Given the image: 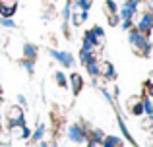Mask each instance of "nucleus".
<instances>
[{
  "instance_id": "1",
  "label": "nucleus",
  "mask_w": 153,
  "mask_h": 147,
  "mask_svg": "<svg viewBox=\"0 0 153 147\" xmlns=\"http://www.w3.org/2000/svg\"><path fill=\"white\" fill-rule=\"evenodd\" d=\"M128 41H130L132 49H134L138 54H142V56H147L149 50L153 49V45H151V41H149V35L138 31L136 27H132V29H130V37H128Z\"/></svg>"
},
{
  "instance_id": "2",
  "label": "nucleus",
  "mask_w": 153,
  "mask_h": 147,
  "mask_svg": "<svg viewBox=\"0 0 153 147\" xmlns=\"http://www.w3.org/2000/svg\"><path fill=\"white\" fill-rule=\"evenodd\" d=\"M136 29L149 35L153 31V16L147 14V12H140V14L136 16Z\"/></svg>"
},
{
  "instance_id": "3",
  "label": "nucleus",
  "mask_w": 153,
  "mask_h": 147,
  "mask_svg": "<svg viewBox=\"0 0 153 147\" xmlns=\"http://www.w3.org/2000/svg\"><path fill=\"white\" fill-rule=\"evenodd\" d=\"M6 120H8V126L12 124H22L25 122V114H23V109L19 105H10L6 109Z\"/></svg>"
},
{
  "instance_id": "4",
  "label": "nucleus",
  "mask_w": 153,
  "mask_h": 147,
  "mask_svg": "<svg viewBox=\"0 0 153 147\" xmlns=\"http://www.w3.org/2000/svg\"><path fill=\"white\" fill-rule=\"evenodd\" d=\"M8 134H10L12 140H27V137H31V130L27 128L25 122H22V124H12L10 128H8Z\"/></svg>"
},
{
  "instance_id": "5",
  "label": "nucleus",
  "mask_w": 153,
  "mask_h": 147,
  "mask_svg": "<svg viewBox=\"0 0 153 147\" xmlns=\"http://www.w3.org/2000/svg\"><path fill=\"white\" fill-rule=\"evenodd\" d=\"M51 56L54 60H58V64H62L64 68H74L76 60H74V54L66 52V50H51Z\"/></svg>"
},
{
  "instance_id": "6",
  "label": "nucleus",
  "mask_w": 153,
  "mask_h": 147,
  "mask_svg": "<svg viewBox=\"0 0 153 147\" xmlns=\"http://www.w3.org/2000/svg\"><path fill=\"white\" fill-rule=\"evenodd\" d=\"M68 137H70L74 143H82V141H85V132L82 130V126H70Z\"/></svg>"
},
{
  "instance_id": "7",
  "label": "nucleus",
  "mask_w": 153,
  "mask_h": 147,
  "mask_svg": "<svg viewBox=\"0 0 153 147\" xmlns=\"http://www.w3.org/2000/svg\"><path fill=\"white\" fill-rule=\"evenodd\" d=\"M99 75H103L105 79H114L116 74H114V68H112L111 62H99Z\"/></svg>"
},
{
  "instance_id": "8",
  "label": "nucleus",
  "mask_w": 153,
  "mask_h": 147,
  "mask_svg": "<svg viewBox=\"0 0 153 147\" xmlns=\"http://www.w3.org/2000/svg\"><path fill=\"white\" fill-rule=\"evenodd\" d=\"M70 83H72V91H74V95H78L79 91H82V87H83L82 75H79L78 72H72L70 74Z\"/></svg>"
},
{
  "instance_id": "9",
  "label": "nucleus",
  "mask_w": 153,
  "mask_h": 147,
  "mask_svg": "<svg viewBox=\"0 0 153 147\" xmlns=\"http://www.w3.org/2000/svg\"><path fill=\"white\" fill-rule=\"evenodd\" d=\"M37 45H33V43H25L23 45V56H25V60H35L37 58Z\"/></svg>"
},
{
  "instance_id": "10",
  "label": "nucleus",
  "mask_w": 153,
  "mask_h": 147,
  "mask_svg": "<svg viewBox=\"0 0 153 147\" xmlns=\"http://www.w3.org/2000/svg\"><path fill=\"white\" fill-rule=\"evenodd\" d=\"M101 141H103V147H122V140L116 136H107Z\"/></svg>"
},
{
  "instance_id": "11",
  "label": "nucleus",
  "mask_w": 153,
  "mask_h": 147,
  "mask_svg": "<svg viewBox=\"0 0 153 147\" xmlns=\"http://www.w3.org/2000/svg\"><path fill=\"white\" fill-rule=\"evenodd\" d=\"M85 68H87V72H89L91 78H99V62L95 60V58H91V60L87 62Z\"/></svg>"
},
{
  "instance_id": "12",
  "label": "nucleus",
  "mask_w": 153,
  "mask_h": 147,
  "mask_svg": "<svg viewBox=\"0 0 153 147\" xmlns=\"http://www.w3.org/2000/svg\"><path fill=\"white\" fill-rule=\"evenodd\" d=\"M142 106H143V112L147 114V116H153V99L147 97L142 101Z\"/></svg>"
},
{
  "instance_id": "13",
  "label": "nucleus",
  "mask_w": 153,
  "mask_h": 147,
  "mask_svg": "<svg viewBox=\"0 0 153 147\" xmlns=\"http://www.w3.org/2000/svg\"><path fill=\"white\" fill-rule=\"evenodd\" d=\"M45 124H39L37 126V130H35V132L33 134H31V140H33V141H41L43 140V136H45Z\"/></svg>"
},
{
  "instance_id": "14",
  "label": "nucleus",
  "mask_w": 153,
  "mask_h": 147,
  "mask_svg": "<svg viewBox=\"0 0 153 147\" xmlns=\"http://www.w3.org/2000/svg\"><path fill=\"white\" fill-rule=\"evenodd\" d=\"M70 14H72V0H68V4L64 6V10H62V19H64V23H68Z\"/></svg>"
},
{
  "instance_id": "15",
  "label": "nucleus",
  "mask_w": 153,
  "mask_h": 147,
  "mask_svg": "<svg viewBox=\"0 0 153 147\" xmlns=\"http://www.w3.org/2000/svg\"><path fill=\"white\" fill-rule=\"evenodd\" d=\"M0 25L6 27V29H14L16 21H14V18H2V19H0Z\"/></svg>"
},
{
  "instance_id": "16",
  "label": "nucleus",
  "mask_w": 153,
  "mask_h": 147,
  "mask_svg": "<svg viewBox=\"0 0 153 147\" xmlns=\"http://www.w3.org/2000/svg\"><path fill=\"white\" fill-rule=\"evenodd\" d=\"M76 4L79 6V10L89 12V8H91V4H93V0H76Z\"/></svg>"
},
{
  "instance_id": "17",
  "label": "nucleus",
  "mask_w": 153,
  "mask_h": 147,
  "mask_svg": "<svg viewBox=\"0 0 153 147\" xmlns=\"http://www.w3.org/2000/svg\"><path fill=\"white\" fill-rule=\"evenodd\" d=\"M105 6H107V14H108V16L118 12V8H116V2H114V0H107V2H105Z\"/></svg>"
},
{
  "instance_id": "18",
  "label": "nucleus",
  "mask_w": 153,
  "mask_h": 147,
  "mask_svg": "<svg viewBox=\"0 0 153 147\" xmlns=\"http://www.w3.org/2000/svg\"><path fill=\"white\" fill-rule=\"evenodd\" d=\"M54 79H56V83H58L60 87H66L68 79H66V75H64L62 72H56V74H54Z\"/></svg>"
},
{
  "instance_id": "19",
  "label": "nucleus",
  "mask_w": 153,
  "mask_h": 147,
  "mask_svg": "<svg viewBox=\"0 0 153 147\" xmlns=\"http://www.w3.org/2000/svg\"><path fill=\"white\" fill-rule=\"evenodd\" d=\"M91 58H95V56H93V52H87V50H82V52H79V60H82L83 64H87Z\"/></svg>"
},
{
  "instance_id": "20",
  "label": "nucleus",
  "mask_w": 153,
  "mask_h": 147,
  "mask_svg": "<svg viewBox=\"0 0 153 147\" xmlns=\"http://www.w3.org/2000/svg\"><path fill=\"white\" fill-rule=\"evenodd\" d=\"M0 8H18V0H0Z\"/></svg>"
},
{
  "instance_id": "21",
  "label": "nucleus",
  "mask_w": 153,
  "mask_h": 147,
  "mask_svg": "<svg viewBox=\"0 0 153 147\" xmlns=\"http://www.w3.org/2000/svg\"><path fill=\"white\" fill-rule=\"evenodd\" d=\"M142 4H143V12L153 16V0H142Z\"/></svg>"
},
{
  "instance_id": "22",
  "label": "nucleus",
  "mask_w": 153,
  "mask_h": 147,
  "mask_svg": "<svg viewBox=\"0 0 153 147\" xmlns=\"http://www.w3.org/2000/svg\"><path fill=\"white\" fill-rule=\"evenodd\" d=\"M134 27V19H122V29H132Z\"/></svg>"
},
{
  "instance_id": "23",
  "label": "nucleus",
  "mask_w": 153,
  "mask_h": 147,
  "mask_svg": "<svg viewBox=\"0 0 153 147\" xmlns=\"http://www.w3.org/2000/svg\"><path fill=\"white\" fill-rule=\"evenodd\" d=\"M23 66H25L27 72H33V60H25V64H23Z\"/></svg>"
},
{
  "instance_id": "24",
  "label": "nucleus",
  "mask_w": 153,
  "mask_h": 147,
  "mask_svg": "<svg viewBox=\"0 0 153 147\" xmlns=\"http://www.w3.org/2000/svg\"><path fill=\"white\" fill-rule=\"evenodd\" d=\"M89 147H103V141L101 140H93V141H89Z\"/></svg>"
},
{
  "instance_id": "25",
  "label": "nucleus",
  "mask_w": 153,
  "mask_h": 147,
  "mask_svg": "<svg viewBox=\"0 0 153 147\" xmlns=\"http://www.w3.org/2000/svg\"><path fill=\"white\" fill-rule=\"evenodd\" d=\"M147 95L153 99V83H147Z\"/></svg>"
},
{
  "instance_id": "26",
  "label": "nucleus",
  "mask_w": 153,
  "mask_h": 147,
  "mask_svg": "<svg viewBox=\"0 0 153 147\" xmlns=\"http://www.w3.org/2000/svg\"><path fill=\"white\" fill-rule=\"evenodd\" d=\"M18 101H19V105H25V97H23V95H18Z\"/></svg>"
},
{
  "instance_id": "27",
  "label": "nucleus",
  "mask_w": 153,
  "mask_h": 147,
  "mask_svg": "<svg viewBox=\"0 0 153 147\" xmlns=\"http://www.w3.org/2000/svg\"><path fill=\"white\" fill-rule=\"evenodd\" d=\"M37 147H49V145H47L45 141H37Z\"/></svg>"
},
{
  "instance_id": "28",
  "label": "nucleus",
  "mask_w": 153,
  "mask_h": 147,
  "mask_svg": "<svg viewBox=\"0 0 153 147\" xmlns=\"http://www.w3.org/2000/svg\"><path fill=\"white\" fill-rule=\"evenodd\" d=\"M0 128H2V112H0Z\"/></svg>"
}]
</instances>
